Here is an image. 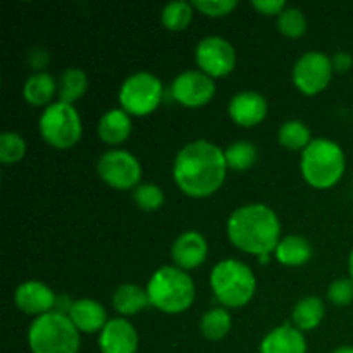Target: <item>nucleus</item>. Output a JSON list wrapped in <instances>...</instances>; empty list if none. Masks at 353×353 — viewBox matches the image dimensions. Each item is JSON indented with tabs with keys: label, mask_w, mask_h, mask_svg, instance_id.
Here are the masks:
<instances>
[{
	"label": "nucleus",
	"mask_w": 353,
	"mask_h": 353,
	"mask_svg": "<svg viewBox=\"0 0 353 353\" xmlns=\"http://www.w3.org/2000/svg\"><path fill=\"white\" fill-rule=\"evenodd\" d=\"M333 61L324 52L310 50L300 55L292 71L293 83L305 95H317L333 78Z\"/></svg>",
	"instance_id": "nucleus-10"
},
{
	"label": "nucleus",
	"mask_w": 353,
	"mask_h": 353,
	"mask_svg": "<svg viewBox=\"0 0 353 353\" xmlns=\"http://www.w3.org/2000/svg\"><path fill=\"white\" fill-rule=\"evenodd\" d=\"M131 133V117L124 109H110L100 117L99 137L109 145H119Z\"/></svg>",
	"instance_id": "nucleus-19"
},
{
	"label": "nucleus",
	"mask_w": 353,
	"mask_h": 353,
	"mask_svg": "<svg viewBox=\"0 0 353 353\" xmlns=\"http://www.w3.org/2000/svg\"><path fill=\"white\" fill-rule=\"evenodd\" d=\"M40 133L55 148H69L81 138L83 124L72 103L54 102L41 112Z\"/></svg>",
	"instance_id": "nucleus-7"
},
{
	"label": "nucleus",
	"mask_w": 353,
	"mask_h": 353,
	"mask_svg": "<svg viewBox=\"0 0 353 353\" xmlns=\"http://www.w3.org/2000/svg\"><path fill=\"white\" fill-rule=\"evenodd\" d=\"M133 200L141 210L152 212V210L161 209L165 199L161 186L152 185V183H143V185H138L133 190Z\"/></svg>",
	"instance_id": "nucleus-31"
},
{
	"label": "nucleus",
	"mask_w": 353,
	"mask_h": 353,
	"mask_svg": "<svg viewBox=\"0 0 353 353\" xmlns=\"http://www.w3.org/2000/svg\"><path fill=\"white\" fill-rule=\"evenodd\" d=\"M112 305L121 316H134L147 305H150V299H148L147 290H143L141 286L124 283V285L117 286L114 292Z\"/></svg>",
	"instance_id": "nucleus-21"
},
{
	"label": "nucleus",
	"mask_w": 353,
	"mask_h": 353,
	"mask_svg": "<svg viewBox=\"0 0 353 353\" xmlns=\"http://www.w3.org/2000/svg\"><path fill=\"white\" fill-rule=\"evenodd\" d=\"M252 6L265 16H274V14H281L286 9L285 0H254Z\"/></svg>",
	"instance_id": "nucleus-34"
},
{
	"label": "nucleus",
	"mask_w": 353,
	"mask_h": 353,
	"mask_svg": "<svg viewBox=\"0 0 353 353\" xmlns=\"http://www.w3.org/2000/svg\"><path fill=\"white\" fill-rule=\"evenodd\" d=\"M261 353H307V340L299 327L286 323L265 334Z\"/></svg>",
	"instance_id": "nucleus-17"
},
{
	"label": "nucleus",
	"mask_w": 353,
	"mask_h": 353,
	"mask_svg": "<svg viewBox=\"0 0 353 353\" xmlns=\"http://www.w3.org/2000/svg\"><path fill=\"white\" fill-rule=\"evenodd\" d=\"M26 154V141L21 134L14 131H6L0 134V161L3 164H14L21 161Z\"/></svg>",
	"instance_id": "nucleus-29"
},
{
	"label": "nucleus",
	"mask_w": 353,
	"mask_h": 353,
	"mask_svg": "<svg viewBox=\"0 0 353 353\" xmlns=\"http://www.w3.org/2000/svg\"><path fill=\"white\" fill-rule=\"evenodd\" d=\"M278 28L283 34L290 38L302 37L307 31L305 14L296 7H286L278 16Z\"/></svg>",
	"instance_id": "nucleus-30"
},
{
	"label": "nucleus",
	"mask_w": 353,
	"mask_h": 353,
	"mask_svg": "<svg viewBox=\"0 0 353 353\" xmlns=\"http://www.w3.org/2000/svg\"><path fill=\"white\" fill-rule=\"evenodd\" d=\"M238 6L236 0H195L193 7L200 12L207 14L210 17H221L230 14Z\"/></svg>",
	"instance_id": "nucleus-33"
},
{
	"label": "nucleus",
	"mask_w": 353,
	"mask_h": 353,
	"mask_svg": "<svg viewBox=\"0 0 353 353\" xmlns=\"http://www.w3.org/2000/svg\"><path fill=\"white\" fill-rule=\"evenodd\" d=\"M324 314H326V309H324L323 300L317 296H303L293 307L292 317L295 327H299L303 333V331L316 330L323 323Z\"/></svg>",
	"instance_id": "nucleus-23"
},
{
	"label": "nucleus",
	"mask_w": 353,
	"mask_h": 353,
	"mask_svg": "<svg viewBox=\"0 0 353 353\" xmlns=\"http://www.w3.org/2000/svg\"><path fill=\"white\" fill-rule=\"evenodd\" d=\"M347 159L343 148L327 138H314L302 152L300 171L310 186L319 190L331 188L345 174Z\"/></svg>",
	"instance_id": "nucleus-3"
},
{
	"label": "nucleus",
	"mask_w": 353,
	"mask_h": 353,
	"mask_svg": "<svg viewBox=\"0 0 353 353\" xmlns=\"http://www.w3.org/2000/svg\"><path fill=\"white\" fill-rule=\"evenodd\" d=\"M172 97L186 107H202L216 93V83L202 71H185L172 81Z\"/></svg>",
	"instance_id": "nucleus-12"
},
{
	"label": "nucleus",
	"mask_w": 353,
	"mask_h": 353,
	"mask_svg": "<svg viewBox=\"0 0 353 353\" xmlns=\"http://www.w3.org/2000/svg\"><path fill=\"white\" fill-rule=\"evenodd\" d=\"M14 302L21 312L30 314V316H43L55 309L57 296L45 283L24 281L23 285L17 286L14 293Z\"/></svg>",
	"instance_id": "nucleus-14"
},
{
	"label": "nucleus",
	"mask_w": 353,
	"mask_h": 353,
	"mask_svg": "<svg viewBox=\"0 0 353 353\" xmlns=\"http://www.w3.org/2000/svg\"><path fill=\"white\" fill-rule=\"evenodd\" d=\"M228 164L224 150L207 140H195L178 152L172 165V176L183 193L193 199H203L223 186Z\"/></svg>",
	"instance_id": "nucleus-1"
},
{
	"label": "nucleus",
	"mask_w": 353,
	"mask_h": 353,
	"mask_svg": "<svg viewBox=\"0 0 353 353\" xmlns=\"http://www.w3.org/2000/svg\"><path fill=\"white\" fill-rule=\"evenodd\" d=\"M224 157H226L228 168L234 169V171H247L257 161L259 150L252 141L240 140L231 143L224 150Z\"/></svg>",
	"instance_id": "nucleus-27"
},
{
	"label": "nucleus",
	"mask_w": 353,
	"mask_h": 353,
	"mask_svg": "<svg viewBox=\"0 0 353 353\" xmlns=\"http://www.w3.org/2000/svg\"><path fill=\"white\" fill-rule=\"evenodd\" d=\"M193 17V3L186 0H174L165 3L161 12V21L168 30L183 31Z\"/></svg>",
	"instance_id": "nucleus-28"
},
{
	"label": "nucleus",
	"mask_w": 353,
	"mask_h": 353,
	"mask_svg": "<svg viewBox=\"0 0 353 353\" xmlns=\"http://www.w3.org/2000/svg\"><path fill=\"white\" fill-rule=\"evenodd\" d=\"M28 343L31 353H78L79 331L69 316L52 310L34 317L28 330Z\"/></svg>",
	"instance_id": "nucleus-5"
},
{
	"label": "nucleus",
	"mask_w": 353,
	"mask_h": 353,
	"mask_svg": "<svg viewBox=\"0 0 353 353\" xmlns=\"http://www.w3.org/2000/svg\"><path fill=\"white\" fill-rule=\"evenodd\" d=\"M331 61H333L334 71L338 72H347L353 65V57L348 52H336Z\"/></svg>",
	"instance_id": "nucleus-36"
},
{
	"label": "nucleus",
	"mask_w": 353,
	"mask_h": 353,
	"mask_svg": "<svg viewBox=\"0 0 353 353\" xmlns=\"http://www.w3.org/2000/svg\"><path fill=\"white\" fill-rule=\"evenodd\" d=\"M228 236L236 248L262 257L278 248L281 241V223L271 207L248 203L230 216Z\"/></svg>",
	"instance_id": "nucleus-2"
},
{
	"label": "nucleus",
	"mask_w": 353,
	"mask_h": 353,
	"mask_svg": "<svg viewBox=\"0 0 353 353\" xmlns=\"http://www.w3.org/2000/svg\"><path fill=\"white\" fill-rule=\"evenodd\" d=\"M279 143L283 147L290 148V150H305L312 141V134H310L309 126L303 121L292 119L286 121L279 128Z\"/></svg>",
	"instance_id": "nucleus-25"
},
{
	"label": "nucleus",
	"mask_w": 353,
	"mask_h": 353,
	"mask_svg": "<svg viewBox=\"0 0 353 353\" xmlns=\"http://www.w3.org/2000/svg\"><path fill=\"white\" fill-rule=\"evenodd\" d=\"M138 331L124 317H116L105 324L99 336V347L102 353H137Z\"/></svg>",
	"instance_id": "nucleus-13"
},
{
	"label": "nucleus",
	"mask_w": 353,
	"mask_h": 353,
	"mask_svg": "<svg viewBox=\"0 0 353 353\" xmlns=\"http://www.w3.org/2000/svg\"><path fill=\"white\" fill-rule=\"evenodd\" d=\"M230 117L243 128L257 126L268 116V100L262 93L243 90L230 100Z\"/></svg>",
	"instance_id": "nucleus-15"
},
{
	"label": "nucleus",
	"mask_w": 353,
	"mask_h": 353,
	"mask_svg": "<svg viewBox=\"0 0 353 353\" xmlns=\"http://www.w3.org/2000/svg\"><path fill=\"white\" fill-rule=\"evenodd\" d=\"M69 319L76 326L79 333L92 334L97 331H102L105 327L107 321V310L100 302L93 299H79L72 303L71 312H69Z\"/></svg>",
	"instance_id": "nucleus-18"
},
{
	"label": "nucleus",
	"mask_w": 353,
	"mask_h": 353,
	"mask_svg": "<svg viewBox=\"0 0 353 353\" xmlns=\"http://www.w3.org/2000/svg\"><path fill=\"white\" fill-rule=\"evenodd\" d=\"M88 88V78L85 71L78 68H69L59 78L57 92L61 97V102L74 103L76 100L81 99Z\"/></svg>",
	"instance_id": "nucleus-24"
},
{
	"label": "nucleus",
	"mask_w": 353,
	"mask_h": 353,
	"mask_svg": "<svg viewBox=\"0 0 353 353\" xmlns=\"http://www.w3.org/2000/svg\"><path fill=\"white\" fill-rule=\"evenodd\" d=\"M207 252H209V245L199 231H186V233L179 234L171 248L176 268L183 269V271L202 265L207 259Z\"/></svg>",
	"instance_id": "nucleus-16"
},
{
	"label": "nucleus",
	"mask_w": 353,
	"mask_h": 353,
	"mask_svg": "<svg viewBox=\"0 0 353 353\" xmlns=\"http://www.w3.org/2000/svg\"><path fill=\"white\" fill-rule=\"evenodd\" d=\"M348 271H350V278H352V281H353V248H352V252H350V259H348Z\"/></svg>",
	"instance_id": "nucleus-38"
},
{
	"label": "nucleus",
	"mask_w": 353,
	"mask_h": 353,
	"mask_svg": "<svg viewBox=\"0 0 353 353\" xmlns=\"http://www.w3.org/2000/svg\"><path fill=\"white\" fill-rule=\"evenodd\" d=\"M231 330V316L226 309L223 307H216V309L209 310L200 319V331L207 340H223Z\"/></svg>",
	"instance_id": "nucleus-26"
},
{
	"label": "nucleus",
	"mask_w": 353,
	"mask_h": 353,
	"mask_svg": "<svg viewBox=\"0 0 353 353\" xmlns=\"http://www.w3.org/2000/svg\"><path fill=\"white\" fill-rule=\"evenodd\" d=\"M54 76L47 71L33 72L23 86V97L31 105H45L52 100L57 90Z\"/></svg>",
	"instance_id": "nucleus-22"
},
{
	"label": "nucleus",
	"mask_w": 353,
	"mask_h": 353,
	"mask_svg": "<svg viewBox=\"0 0 353 353\" xmlns=\"http://www.w3.org/2000/svg\"><path fill=\"white\" fill-rule=\"evenodd\" d=\"M48 52L43 47H34L28 55V62L37 72H41L48 64Z\"/></svg>",
	"instance_id": "nucleus-35"
},
{
	"label": "nucleus",
	"mask_w": 353,
	"mask_h": 353,
	"mask_svg": "<svg viewBox=\"0 0 353 353\" xmlns=\"http://www.w3.org/2000/svg\"><path fill=\"white\" fill-rule=\"evenodd\" d=\"M210 286L223 305L240 309L254 296L257 281L254 271L236 259H226L214 265L210 272Z\"/></svg>",
	"instance_id": "nucleus-6"
},
{
	"label": "nucleus",
	"mask_w": 353,
	"mask_h": 353,
	"mask_svg": "<svg viewBox=\"0 0 353 353\" xmlns=\"http://www.w3.org/2000/svg\"><path fill=\"white\" fill-rule=\"evenodd\" d=\"M333 353H353V347H350V345H343V347H338L336 350H333Z\"/></svg>",
	"instance_id": "nucleus-37"
},
{
	"label": "nucleus",
	"mask_w": 353,
	"mask_h": 353,
	"mask_svg": "<svg viewBox=\"0 0 353 353\" xmlns=\"http://www.w3.org/2000/svg\"><path fill=\"white\" fill-rule=\"evenodd\" d=\"M147 293L155 309L165 314H179L190 309L195 300V283L183 269L164 265L152 274Z\"/></svg>",
	"instance_id": "nucleus-4"
},
{
	"label": "nucleus",
	"mask_w": 353,
	"mask_h": 353,
	"mask_svg": "<svg viewBox=\"0 0 353 353\" xmlns=\"http://www.w3.org/2000/svg\"><path fill=\"white\" fill-rule=\"evenodd\" d=\"M276 259L283 265L299 268L312 259V245L300 234H288L279 241L278 248H276Z\"/></svg>",
	"instance_id": "nucleus-20"
},
{
	"label": "nucleus",
	"mask_w": 353,
	"mask_h": 353,
	"mask_svg": "<svg viewBox=\"0 0 353 353\" xmlns=\"http://www.w3.org/2000/svg\"><path fill=\"white\" fill-rule=\"evenodd\" d=\"M97 172L103 179V183L112 188L134 190L140 183L141 165L131 152L116 148V150H107L100 155L97 162Z\"/></svg>",
	"instance_id": "nucleus-9"
},
{
	"label": "nucleus",
	"mask_w": 353,
	"mask_h": 353,
	"mask_svg": "<svg viewBox=\"0 0 353 353\" xmlns=\"http://www.w3.org/2000/svg\"><path fill=\"white\" fill-rule=\"evenodd\" d=\"M327 299L333 305L347 307L353 302V281L352 278L334 279L327 288Z\"/></svg>",
	"instance_id": "nucleus-32"
},
{
	"label": "nucleus",
	"mask_w": 353,
	"mask_h": 353,
	"mask_svg": "<svg viewBox=\"0 0 353 353\" xmlns=\"http://www.w3.org/2000/svg\"><path fill=\"white\" fill-rule=\"evenodd\" d=\"M162 95H164V85L157 76L148 71L134 72L121 85V109L133 116H147L157 109Z\"/></svg>",
	"instance_id": "nucleus-8"
},
{
	"label": "nucleus",
	"mask_w": 353,
	"mask_h": 353,
	"mask_svg": "<svg viewBox=\"0 0 353 353\" xmlns=\"http://www.w3.org/2000/svg\"><path fill=\"white\" fill-rule=\"evenodd\" d=\"M195 59L202 72L210 78H221L230 74L236 65V50L226 38L212 34L199 41Z\"/></svg>",
	"instance_id": "nucleus-11"
}]
</instances>
